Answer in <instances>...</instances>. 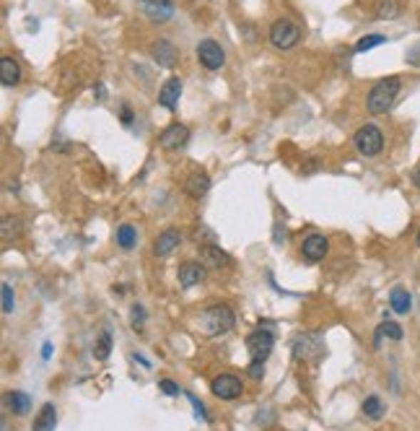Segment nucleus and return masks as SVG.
<instances>
[{"label": "nucleus", "instance_id": "1", "mask_svg": "<svg viewBox=\"0 0 420 431\" xmlns=\"http://www.w3.org/2000/svg\"><path fill=\"white\" fill-rule=\"evenodd\" d=\"M234 325H236V315L228 304H213V307H205L198 315V330L203 333V335H210V338L226 335Z\"/></svg>", "mask_w": 420, "mask_h": 431}, {"label": "nucleus", "instance_id": "2", "mask_svg": "<svg viewBox=\"0 0 420 431\" xmlns=\"http://www.w3.org/2000/svg\"><path fill=\"white\" fill-rule=\"evenodd\" d=\"M399 91H402V81L399 76H386V78L377 81L369 91V99H366V109L371 115H386L392 104L397 101Z\"/></svg>", "mask_w": 420, "mask_h": 431}, {"label": "nucleus", "instance_id": "3", "mask_svg": "<svg viewBox=\"0 0 420 431\" xmlns=\"http://www.w3.org/2000/svg\"><path fill=\"white\" fill-rule=\"evenodd\" d=\"M353 146H356V151L366 158H374L381 153L384 148V133L379 125H364V128L356 130V136H353Z\"/></svg>", "mask_w": 420, "mask_h": 431}, {"label": "nucleus", "instance_id": "4", "mask_svg": "<svg viewBox=\"0 0 420 431\" xmlns=\"http://www.w3.org/2000/svg\"><path fill=\"white\" fill-rule=\"evenodd\" d=\"M299 39H301V29L293 21H288V19H278V21L270 26V44L275 50L280 52L293 50V47L299 44Z\"/></svg>", "mask_w": 420, "mask_h": 431}, {"label": "nucleus", "instance_id": "5", "mask_svg": "<svg viewBox=\"0 0 420 431\" xmlns=\"http://www.w3.org/2000/svg\"><path fill=\"white\" fill-rule=\"evenodd\" d=\"M275 348V335H272L270 328H257L247 335V351H250L252 359H260V361H267V356L272 353Z\"/></svg>", "mask_w": 420, "mask_h": 431}, {"label": "nucleus", "instance_id": "6", "mask_svg": "<svg viewBox=\"0 0 420 431\" xmlns=\"http://www.w3.org/2000/svg\"><path fill=\"white\" fill-rule=\"evenodd\" d=\"M198 60L205 71H221L223 63H226V52L215 39H203L198 44Z\"/></svg>", "mask_w": 420, "mask_h": 431}, {"label": "nucleus", "instance_id": "7", "mask_svg": "<svg viewBox=\"0 0 420 431\" xmlns=\"http://www.w3.org/2000/svg\"><path fill=\"white\" fill-rule=\"evenodd\" d=\"M210 392L218 400H236V397L244 392V382L236 377V374H218L213 382H210Z\"/></svg>", "mask_w": 420, "mask_h": 431}, {"label": "nucleus", "instance_id": "8", "mask_svg": "<svg viewBox=\"0 0 420 431\" xmlns=\"http://www.w3.org/2000/svg\"><path fill=\"white\" fill-rule=\"evenodd\" d=\"M327 252H329V242L324 234H309L304 242H301V258L307 260V263H322V260L327 258Z\"/></svg>", "mask_w": 420, "mask_h": 431}, {"label": "nucleus", "instance_id": "9", "mask_svg": "<svg viewBox=\"0 0 420 431\" xmlns=\"http://www.w3.org/2000/svg\"><path fill=\"white\" fill-rule=\"evenodd\" d=\"M187 141H190V130L185 128V125H169V128L161 133V138H158V146L164 148V151H179L182 146H187Z\"/></svg>", "mask_w": 420, "mask_h": 431}, {"label": "nucleus", "instance_id": "10", "mask_svg": "<svg viewBox=\"0 0 420 431\" xmlns=\"http://www.w3.org/2000/svg\"><path fill=\"white\" fill-rule=\"evenodd\" d=\"M179 245H182V234H179V229H166L158 234L156 245H153V255H156V258H169Z\"/></svg>", "mask_w": 420, "mask_h": 431}, {"label": "nucleus", "instance_id": "11", "mask_svg": "<svg viewBox=\"0 0 420 431\" xmlns=\"http://www.w3.org/2000/svg\"><path fill=\"white\" fill-rule=\"evenodd\" d=\"M179 96H182V81H179L177 76H171V78L164 81V86L158 88V104L166 109H174Z\"/></svg>", "mask_w": 420, "mask_h": 431}, {"label": "nucleus", "instance_id": "12", "mask_svg": "<svg viewBox=\"0 0 420 431\" xmlns=\"http://www.w3.org/2000/svg\"><path fill=\"white\" fill-rule=\"evenodd\" d=\"M177 278H179V286L182 288L198 286L200 280L205 278V265H200V263H182Z\"/></svg>", "mask_w": 420, "mask_h": 431}, {"label": "nucleus", "instance_id": "13", "mask_svg": "<svg viewBox=\"0 0 420 431\" xmlns=\"http://www.w3.org/2000/svg\"><path fill=\"white\" fill-rule=\"evenodd\" d=\"M143 14L148 16L150 21H166L174 16V3L171 0H145Z\"/></svg>", "mask_w": 420, "mask_h": 431}, {"label": "nucleus", "instance_id": "14", "mask_svg": "<svg viewBox=\"0 0 420 431\" xmlns=\"http://www.w3.org/2000/svg\"><path fill=\"white\" fill-rule=\"evenodd\" d=\"M177 58H179V52L169 39H158V42L153 44V60H156L161 68H174Z\"/></svg>", "mask_w": 420, "mask_h": 431}, {"label": "nucleus", "instance_id": "15", "mask_svg": "<svg viewBox=\"0 0 420 431\" xmlns=\"http://www.w3.org/2000/svg\"><path fill=\"white\" fill-rule=\"evenodd\" d=\"M319 353H322L319 340H312L309 335H299V338L293 340V356L299 361H307L312 356H319Z\"/></svg>", "mask_w": 420, "mask_h": 431}, {"label": "nucleus", "instance_id": "16", "mask_svg": "<svg viewBox=\"0 0 420 431\" xmlns=\"http://www.w3.org/2000/svg\"><path fill=\"white\" fill-rule=\"evenodd\" d=\"M200 260H203V265L205 268H226L231 260H228V255L221 250V247L215 245H203L200 247Z\"/></svg>", "mask_w": 420, "mask_h": 431}, {"label": "nucleus", "instance_id": "17", "mask_svg": "<svg viewBox=\"0 0 420 431\" xmlns=\"http://www.w3.org/2000/svg\"><path fill=\"white\" fill-rule=\"evenodd\" d=\"M389 307H392V312H397V315H410V309H413V296H410V291H407L405 286H394L392 291H389Z\"/></svg>", "mask_w": 420, "mask_h": 431}, {"label": "nucleus", "instance_id": "18", "mask_svg": "<svg viewBox=\"0 0 420 431\" xmlns=\"http://www.w3.org/2000/svg\"><path fill=\"white\" fill-rule=\"evenodd\" d=\"M384 338L386 340H402V328H399L394 320H384V323L374 330V348H381Z\"/></svg>", "mask_w": 420, "mask_h": 431}, {"label": "nucleus", "instance_id": "19", "mask_svg": "<svg viewBox=\"0 0 420 431\" xmlns=\"http://www.w3.org/2000/svg\"><path fill=\"white\" fill-rule=\"evenodd\" d=\"M208 190H210V177H208L205 172H193L190 174V180H187V195L190 198H195V201H200V198H205Z\"/></svg>", "mask_w": 420, "mask_h": 431}, {"label": "nucleus", "instance_id": "20", "mask_svg": "<svg viewBox=\"0 0 420 431\" xmlns=\"http://www.w3.org/2000/svg\"><path fill=\"white\" fill-rule=\"evenodd\" d=\"M55 424H57L55 402H44L39 416H36L34 424H31V431H55Z\"/></svg>", "mask_w": 420, "mask_h": 431}, {"label": "nucleus", "instance_id": "21", "mask_svg": "<svg viewBox=\"0 0 420 431\" xmlns=\"http://www.w3.org/2000/svg\"><path fill=\"white\" fill-rule=\"evenodd\" d=\"M0 81L6 88H14L19 81H21V68L14 58H3L0 60Z\"/></svg>", "mask_w": 420, "mask_h": 431}, {"label": "nucleus", "instance_id": "22", "mask_svg": "<svg viewBox=\"0 0 420 431\" xmlns=\"http://www.w3.org/2000/svg\"><path fill=\"white\" fill-rule=\"evenodd\" d=\"M6 402H8V408H11L14 416H26L29 410H31V397H29L26 392H19V390L8 392Z\"/></svg>", "mask_w": 420, "mask_h": 431}, {"label": "nucleus", "instance_id": "23", "mask_svg": "<svg viewBox=\"0 0 420 431\" xmlns=\"http://www.w3.org/2000/svg\"><path fill=\"white\" fill-rule=\"evenodd\" d=\"M377 11H374V16L377 19H381V21H389V19H397L399 14H402V3L399 0H377Z\"/></svg>", "mask_w": 420, "mask_h": 431}, {"label": "nucleus", "instance_id": "24", "mask_svg": "<svg viewBox=\"0 0 420 431\" xmlns=\"http://www.w3.org/2000/svg\"><path fill=\"white\" fill-rule=\"evenodd\" d=\"M114 239H117V245L122 247V250H133V247L138 245V231L133 223H122V226H117V231H114Z\"/></svg>", "mask_w": 420, "mask_h": 431}, {"label": "nucleus", "instance_id": "25", "mask_svg": "<svg viewBox=\"0 0 420 431\" xmlns=\"http://www.w3.org/2000/svg\"><path fill=\"white\" fill-rule=\"evenodd\" d=\"M361 410H364L366 418H371V421H379V418L386 413V405L381 402V397H379V395H369V397H364V402H361Z\"/></svg>", "mask_w": 420, "mask_h": 431}, {"label": "nucleus", "instance_id": "26", "mask_svg": "<svg viewBox=\"0 0 420 431\" xmlns=\"http://www.w3.org/2000/svg\"><path fill=\"white\" fill-rule=\"evenodd\" d=\"M109 353H112V333L101 330L96 343H93V356H96V361H107Z\"/></svg>", "mask_w": 420, "mask_h": 431}, {"label": "nucleus", "instance_id": "27", "mask_svg": "<svg viewBox=\"0 0 420 431\" xmlns=\"http://www.w3.org/2000/svg\"><path fill=\"white\" fill-rule=\"evenodd\" d=\"M386 42V36H381V34H369V36H364V39H358V44L353 47L356 52H369L371 47H379V44H384Z\"/></svg>", "mask_w": 420, "mask_h": 431}, {"label": "nucleus", "instance_id": "28", "mask_svg": "<svg viewBox=\"0 0 420 431\" xmlns=\"http://www.w3.org/2000/svg\"><path fill=\"white\" fill-rule=\"evenodd\" d=\"M14 307H16L14 288H11V283H3V315H11Z\"/></svg>", "mask_w": 420, "mask_h": 431}, {"label": "nucleus", "instance_id": "29", "mask_svg": "<svg viewBox=\"0 0 420 431\" xmlns=\"http://www.w3.org/2000/svg\"><path fill=\"white\" fill-rule=\"evenodd\" d=\"M130 317H133V328H135V330H143V325H145V309H143V304H133Z\"/></svg>", "mask_w": 420, "mask_h": 431}, {"label": "nucleus", "instance_id": "30", "mask_svg": "<svg viewBox=\"0 0 420 431\" xmlns=\"http://www.w3.org/2000/svg\"><path fill=\"white\" fill-rule=\"evenodd\" d=\"M247 374H250L252 380H262V377H265V361L252 359L250 367H247Z\"/></svg>", "mask_w": 420, "mask_h": 431}, {"label": "nucleus", "instance_id": "31", "mask_svg": "<svg viewBox=\"0 0 420 431\" xmlns=\"http://www.w3.org/2000/svg\"><path fill=\"white\" fill-rule=\"evenodd\" d=\"M158 390H161L164 395H169V397H174V395H179V392H182L174 380H158Z\"/></svg>", "mask_w": 420, "mask_h": 431}, {"label": "nucleus", "instance_id": "32", "mask_svg": "<svg viewBox=\"0 0 420 431\" xmlns=\"http://www.w3.org/2000/svg\"><path fill=\"white\" fill-rule=\"evenodd\" d=\"M122 123H125V125H130V123H133V109H130L128 107V104H122Z\"/></svg>", "mask_w": 420, "mask_h": 431}, {"label": "nucleus", "instance_id": "33", "mask_svg": "<svg viewBox=\"0 0 420 431\" xmlns=\"http://www.w3.org/2000/svg\"><path fill=\"white\" fill-rule=\"evenodd\" d=\"M190 402H193L195 405V413H198V416H203V418H208V413H205V408H203V402L198 400V397H193L190 395Z\"/></svg>", "mask_w": 420, "mask_h": 431}, {"label": "nucleus", "instance_id": "34", "mask_svg": "<svg viewBox=\"0 0 420 431\" xmlns=\"http://www.w3.org/2000/svg\"><path fill=\"white\" fill-rule=\"evenodd\" d=\"M133 361H138L143 369H150V361H145V356H140V353H133Z\"/></svg>", "mask_w": 420, "mask_h": 431}, {"label": "nucleus", "instance_id": "35", "mask_svg": "<svg viewBox=\"0 0 420 431\" xmlns=\"http://www.w3.org/2000/svg\"><path fill=\"white\" fill-rule=\"evenodd\" d=\"M50 356H52V343H44V345H42V359L47 361Z\"/></svg>", "mask_w": 420, "mask_h": 431}, {"label": "nucleus", "instance_id": "36", "mask_svg": "<svg viewBox=\"0 0 420 431\" xmlns=\"http://www.w3.org/2000/svg\"><path fill=\"white\" fill-rule=\"evenodd\" d=\"M413 182L420 187V166H418V169H415V172H413Z\"/></svg>", "mask_w": 420, "mask_h": 431}, {"label": "nucleus", "instance_id": "37", "mask_svg": "<svg viewBox=\"0 0 420 431\" xmlns=\"http://www.w3.org/2000/svg\"><path fill=\"white\" fill-rule=\"evenodd\" d=\"M418 245H420V229H418Z\"/></svg>", "mask_w": 420, "mask_h": 431}]
</instances>
